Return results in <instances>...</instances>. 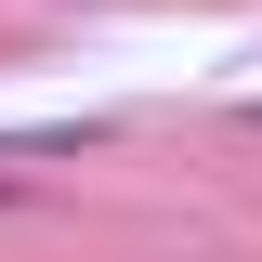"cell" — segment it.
I'll list each match as a JSON object with an SVG mask.
<instances>
[{
    "label": "cell",
    "instance_id": "1",
    "mask_svg": "<svg viewBox=\"0 0 262 262\" xmlns=\"http://www.w3.org/2000/svg\"><path fill=\"white\" fill-rule=\"evenodd\" d=\"M13 196H27V184H13V170H0V210H13Z\"/></svg>",
    "mask_w": 262,
    "mask_h": 262
}]
</instances>
